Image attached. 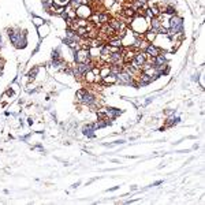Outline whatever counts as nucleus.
I'll return each instance as SVG.
<instances>
[{"label":"nucleus","instance_id":"2","mask_svg":"<svg viewBox=\"0 0 205 205\" xmlns=\"http://www.w3.org/2000/svg\"><path fill=\"white\" fill-rule=\"evenodd\" d=\"M75 60L78 63H89L90 59H89V52H88V49H81L78 51L75 55Z\"/></svg>","mask_w":205,"mask_h":205},{"label":"nucleus","instance_id":"5","mask_svg":"<svg viewBox=\"0 0 205 205\" xmlns=\"http://www.w3.org/2000/svg\"><path fill=\"white\" fill-rule=\"evenodd\" d=\"M108 45L121 48V47H122V40H121V38H118V37H115V38H111V40H109V43H108Z\"/></svg>","mask_w":205,"mask_h":205},{"label":"nucleus","instance_id":"7","mask_svg":"<svg viewBox=\"0 0 205 205\" xmlns=\"http://www.w3.org/2000/svg\"><path fill=\"white\" fill-rule=\"evenodd\" d=\"M77 31H78V36H82V37L88 36V29H86V27H84V26H78Z\"/></svg>","mask_w":205,"mask_h":205},{"label":"nucleus","instance_id":"1","mask_svg":"<svg viewBox=\"0 0 205 205\" xmlns=\"http://www.w3.org/2000/svg\"><path fill=\"white\" fill-rule=\"evenodd\" d=\"M75 14H77V17H79V18H82V19H86L92 15V8H90L88 4H81L79 7L77 8Z\"/></svg>","mask_w":205,"mask_h":205},{"label":"nucleus","instance_id":"9","mask_svg":"<svg viewBox=\"0 0 205 205\" xmlns=\"http://www.w3.org/2000/svg\"><path fill=\"white\" fill-rule=\"evenodd\" d=\"M70 4L73 6V8H78L82 4V0H70Z\"/></svg>","mask_w":205,"mask_h":205},{"label":"nucleus","instance_id":"10","mask_svg":"<svg viewBox=\"0 0 205 205\" xmlns=\"http://www.w3.org/2000/svg\"><path fill=\"white\" fill-rule=\"evenodd\" d=\"M165 13L168 14V15H174V14H175V8L172 7V6H168V7H167V10H165Z\"/></svg>","mask_w":205,"mask_h":205},{"label":"nucleus","instance_id":"4","mask_svg":"<svg viewBox=\"0 0 205 205\" xmlns=\"http://www.w3.org/2000/svg\"><path fill=\"white\" fill-rule=\"evenodd\" d=\"M145 54L148 56H151V58H156V56H159L161 54V51L159 48H156V47H153V45H148L145 48Z\"/></svg>","mask_w":205,"mask_h":205},{"label":"nucleus","instance_id":"13","mask_svg":"<svg viewBox=\"0 0 205 205\" xmlns=\"http://www.w3.org/2000/svg\"><path fill=\"white\" fill-rule=\"evenodd\" d=\"M36 73H37V68H34V70H31V71H30V75H36Z\"/></svg>","mask_w":205,"mask_h":205},{"label":"nucleus","instance_id":"11","mask_svg":"<svg viewBox=\"0 0 205 205\" xmlns=\"http://www.w3.org/2000/svg\"><path fill=\"white\" fill-rule=\"evenodd\" d=\"M85 93H86V90H78V92H77V97H78V100H79V101H81V98L84 97Z\"/></svg>","mask_w":205,"mask_h":205},{"label":"nucleus","instance_id":"8","mask_svg":"<svg viewBox=\"0 0 205 205\" xmlns=\"http://www.w3.org/2000/svg\"><path fill=\"white\" fill-rule=\"evenodd\" d=\"M67 3H70V0H54V4L59 6V7H63V6H66Z\"/></svg>","mask_w":205,"mask_h":205},{"label":"nucleus","instance_id":"3","mask_svg":"<svg viewBox=\"0 0 205 205\" xmlns=\"http://www.w3.org/2000/svg\"><path fill=\"white\" fill-rule=\"evenodd\" d=\"M116 79L118 81H121L122 84H133L134 81H133V77L130 75L129 73H126V71H121L118 75H116Z\"/></svg>","mask_w":205,"mask_h":205},{"label":"nucleus","instance_id":"12","mask_svg":"<svg viewBox=\"0 0 205 205\" xmlns=\"http://www.w3.org/2000/svg\"><path fill=\"white\" fill-rule=\"evenodd\" d=\"M33 21H34V23H36L37 26H40L41 23H43V21H41L40 18H34V19H33Z\"/></svg>","mask_w":205,"mask_h":205},{"label":"nucleus","instance_id":"6","mask_svg":"<svg viewBox=\"0 0 205 205\" xmlns=\"http://www.w3.org/2000/svg\"><path fill=\"white\" fill-rule=\"evenodd\" d=\"M156 36H157V33H155L153 30H151V31H146L145 33V40L146 41H149V43H152V41L156 38Z\"/></svg>","mask_w":205,"mask_h":205}]
</instances>
